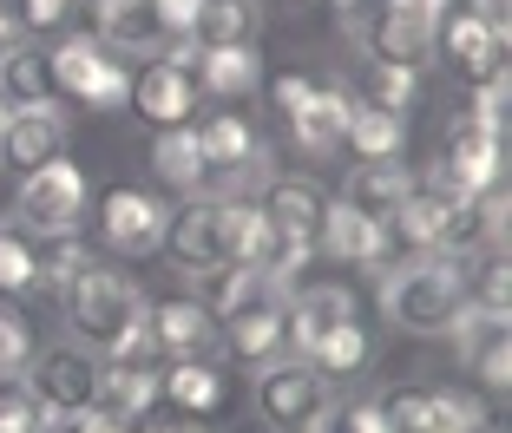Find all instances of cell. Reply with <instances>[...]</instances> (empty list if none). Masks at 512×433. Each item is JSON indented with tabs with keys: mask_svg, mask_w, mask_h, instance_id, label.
Listing matches in <instances>:
<instances>
[{
	"mask_svg": "<svg viewBox=\"0 0 512 433\" xmlns=\"http://www.w3.org/2000/svg\"><path fill=\"white\" fill-rule=\"evenodd\" d=\"M60 309L73 322V335L92 348V355H112V361H145L151 355V335H145V309L151 302L138 296V283L125 269L106 263H79L60 289Z\"/></svg>",
	"mask_w": 512,
	"mask_h": 433,
	"instance_id": "obj_1",
	"label": "cell"
},
{
	"mask_svg": "<svg viewBox=\"0 0 512 433\" xmlns=\"http://www.w3.org/2000/svg\"><path fill=\"white\" fill-rule=\"evenodd\" d=\"M381 309H388V322L407 329V335L460 329V315H467L460 263H453V256H421V263H407V269H388V276H381Z\"/></svg>",
	"mask_w": 512,
	"mask_h": 433,
	"instance_id": "obj_2",
	"label": "cell"
},
{
	"mask_svg": "<svg viewBox=\"0 0 512 433\" xmlns=\"http://www.w3.org/2000/svg\"><path fill=\"white\" fill-rule=\"evenodd\" d=\"M46 73H53V99H79L86 112H125L132 105V73L112 60V46L86 40V33H66L46 53Z\"/></svg>",
	"mask_w": 512,
	"mask_h": 433,
	"instance_id": "obj_3",
	"label": "cell"
},
{
	"mask_svg": "<svg viewBox=\"0 0 512 433\" xmlns=\"http://www.w3.org/2000/svg\"><path fill=\"white\" fill-rule=\"evenodd\" d=\"M270 99L283 112V125L296 132V145L309 158H335L342 151V119H348V86H322V79H302V73H283L270 79Z\"/></svg>",
	"mask_w": 512,
	"mask_h": 433,
	"instance_id": "obj_4",
	"label": "cell"
},
{
	"mask_svg": "<svg viewBox=\"0 0 512 433\" xmlns=\"http://www.w3.org/2000/svg\"><path fill=\"white\" fill-rule=\"evenodd\" d=\"M453 7L447 0H381L375 20H368V53L388 66H414L421 73L427 60H434V40H440V20H447Z\"/></svg>",
	"mask_w": 512,
	"mask_h": 433,
	"instance_id": "obj_5",
	"label": "cell"
},
{
	"mask_svg": "<svg viewBox=\"0 0 512 433\" xmlns=\"http://www.w3.org/2000/svg\"><path fill=\"white\" fill-rule=\"evenodd\" d=\"M256 414L270 420V433H309L322 414H329V381H322L309 361L283 355L263 368L256 381Z\"/></svg>",
	"mask_w": 512,
	"mask_h": 433,
	"instance_id": "obj_6",
	"label": "cell"
},
{
	"mask_svg": "<svg viewBox=\"0 0 512 433\" xmlns=\"http://www.w3.org/2000/svg\"><path fill=\"white\" fill-rule=\"evenodd\" d=\"M14 217L33 230V237H73L79 217H86V171L66 165V158H53V165L27 171V178H20Z\"/></svg>",
	"mask_w": 512,
	"mask_h": 433,
	"instance_id": "obj_7",
	"label": "cell"
},
{
	"mask_svg": "<svg viewBox=\"0 0 512 433\" xmlns=\"http://www.w3.org/2000/svg\"><path fill=\"white\" fill-rule=\"evenodd\" d=\"M224 322V342L237 348L250 368H270V361H283L289 355V302H283V289L276 283H263L256 296H243L230 315H217Z\"/></svg>",
	"mask_w": 512,
	"mask_h": 433,
	"instance_id": "obj_8",
	"label": "cell"
},
{
	"mask_svg": "<svg viewBox=\"0 0 512 433\" xmlns=\"http://www.w3.org/2000/svg\"><path fill=\"white\" fill-rule=\"evenodd\" d=\"M158 250H171L184 269H217V263H237L230 256V210L224 204H211V197H191L184 210H171L165 217V243Z\"/></svg>",
	"mask_w": 512,
	"mask_h": 433,
	"instance_id": "obj_9",
	"label": "cell"
},
{
	"mask_svg": "<svg viewBox=\"0 0 512 433\" xmlns=\"http://www.w3.org/2000/svg\"><path fill=\"white\" fill-rule=\"evenodd\" d=\"M165 217L171 210L151 191H138V184H112V191L99 197V237L119 256H151L165 243Z\"/></svg>",
	"mask_w": 512,
	"mask_h": 433,
	"instance_id": "obj_10",
	"label": "cell"
},
{
	"mask_svg": "<svg viewBox=\"0 0 512 433\" xmlns=\"http://www.w3.org/2000/svg\"><path fill=\"white\" fill-rule=\"evenodd\" d=\"M53 158H66V112L53 99L20 105L14 119L0 125V165L14 171V178H27V171L53 165Z\"/></svg>",
	"mask_w": 512,
	"mask_h": 433,
	"instance_id": "obj_11",
	"label": "cell"
},
{
	"mask_svg": "<svg viewBox=\"0 0 512 433\" xmlns=\"http://www.w3.org/2000/svg\"><path fill=\"white\" fill-rule=\"evenodd\" d=\"M145 335L151 348H165L171 361H204L224 335H217V315L204 309L197 296H165L145 309Z\"/></svg>",
	"mask_w": 512,
	"mask_h": 433,
	"instance_id": "obj_12",
	"label": "cell"
},
{
	"mask_svg": "<svg viewBox=\"0 0 512 433\" xmlns=\"http://www.w3.org/2000/svg\"><path fill=\"white\" fill-rule=\"evenodd\" d=\"M33 368V401L46 407V414H79V407H92V388H99V361L86 355V348H46V355L27 361Z\"/></svg>",
	"mask_w": 512,
	"mask_h": 433,
	"instance_id": "obj_13",
	"label": "cell"
},
{
	"mask_svg": "<svg viewBox=\"0 0 512 433\" xmlns=\"http://www.w3.org/2000/svg\"><path fill=\"white\" fill-rule=\"evenodd\" d=\"M447 178L460 184L467 197H486V191H499V171H506V132H493V125H480V119H460L447 132Z\"/></svg>",
	"mask_w": 512,
	"mask_h": 433,
	"instance_id": "obj_14",
	"label": "cell"
},
{
	"mask_svg": "<svg viewBox=\"0 0 512 433\" xmlns=\"http://www.w3.org/2000/svg\"><path fill=\"white\" fill-rule=\"evenodd\" d=\"M132 105H138V119H145V125L178 132V125H191V112H197V86H191V73H184V66L151 60L145 73L132 79Z\"/></svg>",
	"mask_w": 512,
	"mask_h": 433,
	"instance_id": "obj_15",
	"label": "cell"
},
{
	"mask_svg": "<svg viewBox=\"0 0 512 433\" xmlns=\"http://www.w3.org/2000/svg\"><path fill=\"white\" fill-rule=\"evenodd\" d=\"M434 46L473 79V86H480V79H493V73H506V33L486 27V20H473L467 7L440 20V40H434Z\"/></svg>",
	"mask_w": 512,
	"mask_h": 433,
	"instance_id": "obj_16",
	"label": "cell"
},
{
	"mask_svg": "<svg viewBox=\"0 0 512 433\" xmlns=\"http://www.w3.org/2000/svg\"><path fill=\"white\" fill-rule=\"evenodd\" d=\"M316 250L335 256V263H388L394 243H388V224L362 217V210H348L342 197H329V217L316 230Z\"/></svg>",
	"mask_w": 512,
	"mask_h": 433,
	"instance_id": "obj_17",
	"label": "cell"
},
{
	"mask_svg": "<svg viewBox=\"0 0 512 433\" xmlns=\"http://www.w3.org/2000/svg\"><path fill=\"white\" fill-rule=\"evenodd\" d=\"M453 335H460V348H467V368L480 374V388L506 394V388H512V335H506V315L467 309Z\"/></svg>",
	"mask_w": 512,
	"mask_h": 433,
	"instance_id": "obj_18",
	"label": "cell"
},
{
	"mask_svg": "<svg viewBox=\"0 0 512 433\" xmlns=\"http://www.w3.org/2000/svg\"><path fill=\"white\" fill-rule=\"evenodd\" d=\"M92 407L112 414V420H125V427H145V414L158 407V374H151L145 361H112V368H99Z\"/></svg>",
	"mask_w": 512,
	"mask_h": 433,
	"instance_id": "obj_19",
	"label": "cell"
},
{
	"mask_svg": "<svg viewBox=\"0 0 512 433\" xmlns=\"http://www.w3.org/2000/svg\"><path fill=\"white\" fill-rule=\"evenodd\" d=\"M191 86L211 99H250L263 86V60H256V46H204L191 60Z\"/></svg>",
	"mask_w": 512,
	"mask_h": 433,
	"instance_id": "obj_20",
	"label": "cell"
},
{
	"mask_svg": "<svg viewBox=\"0 0 512 433\" xmlns=\"http://www.w3.org/2000/svg\"><path fill=\"white\" fill-rule=\"evenodd\" d=\"M256 210H263L276 230L316 243L322 217H329V191H322L316 178H270V191H263V204H256Z\"/></svg>",
	"mask_w": 512,
	"mask_h": 433,
	"instance_id": "obj_21",
	"label": "cell"
},
{
	"mask_svg": "<svg viewBox=\"0 0 512 433\" xmlns=\"http://www.w3.org/2000/svg\"><path fill=\"white\" fill-rule=\"evenodd\" d=\"M197 151H204V171L211 178H243L256 165V132L237 119V112H211L204 125H191Z\"/></svg>",
	"mask_w": 512,
	"mask_h": 433,
	"instance_id": "obj_22",
	"label": "cell"
},
{
	"mask_svg": "<svg viewBox=\"0 0 512 433\" xmlns=\"http://www.w3.org/2000/svg\"><path fill=\"white\" fill-rule=\"evenodd\" d=\"M335 322H355V296H348L342 283H309L289 302V348L309 355V342H322Z\"/></svg>",
	"mask_w": 512,
	"mask_h": 433,
	"instance_id": "obj_23",
	"label": "cell"
},
{
	"mask_svg": "<svg viewBox=\"0 0 512 433\" xmlns=\"http://www.w3.org/2000/svg\"><path fill=\"white\" fill-rule=\"evenodd\" d=\"M440 237H447V197H434L427 184L401 197V210L388 217V243L394 250H414V256H434Z\"/></svg>",
	"mask_w": 512,
	"mask_h": 433,
	"instance_id": "obj_24",
	"label": "cell"
},
{
	"mask_svg": "<svg viewBox=\"0 0 512 433\" xmlns=\"http://www.w3.org/2000/svg\"><path fill=\"white\" fill-rule=\"evenodd\" d=\"M92 20H99V46H119V53L165 46V27L151 14V0H92Z\"/></svg>",
	"mask_w": 512,
	"mask_h": 433,
	"instance_id": "obj_25",
	"label": "cell"
},
{
	"mask_svg": "<svg viewBox=\"0 0 512 433\" xmlns=\"http://www.w3.org/2000/svg\"><path fill=\"white\" fill-rule=\"evenodd\" d=\"M158 401H165L171 414H204L211 420L217 407H224V374H217L211 361H171V368L158 374Z\"/></svg>",
	"mask_w": 512,
	"mask_h": 433,
	"instance_id": "obj_26",
	"label": "cell"
},
{
	"mask_svg": "<svg viewBox=\"0 0 512 433\" xmlns=\"http://www.w3.org/2000/svg\"><path fill=\"white\" fill-rule=\"evenodd\" d=\"M414 191V178H407L401 165H355L348 171V191H342V204L348 210H362V217H375V224H388L394 210H401V197Z\"/></svg>",
	"mask_w": 512,
	"mask_h": 433,
	"instance_id": "obj_27",
	"label": "cell"
},
{
	"mask_svg": "<svg viewBox=\"0 0 512 433\" xmlns=\"http://www.w3.org/2000/svg\"><path fill=\"white\" fill-rule=\"evenodd\" d=\"M401 138H407V119H394V112H375V105H348L342 119V145L362 158V165H388V158H401Z\"/></svg>",
	"mask_w": 512,
	"mask_h": 433,
	"instance_id": "obj_28",
	"label": "cell"
},
{
	"mask_svg": "<svg viewBox=\"0 0 512 433\" xmlns=\"http://www.w3.org/2000/svg\"><path fill=\"white\" fill-rule=\"evenodd\" d=\"M256 27H263V7L256 0H204L191 20V46H256Z\"/></svg>",
	"mask_w": 512,
	"mask_h": 433,
	"instance_id": "obj_29",
	"label": "cell"
},
{
	"mask_svg": "<svg viewBox=\"0 0 512 433\" xmlns=\"http://www.w3.org/2000/svg\"><path fill=\"white\" fill-rule=\"evenodd\" d=\"M151 171L171 184V191L197 197L204 184H211V171H204V151H197L191 125H178V132H158V145H151Z\"/></svg>",
	"mask_w": 512,
	"mask_h": 433,
	"instance_id": "obj_30",
	"label": "cell"
},
{
	"mask_svg": "<svg viewBox=\"0 0 512 433\" xmlns=\"http://www.w3.org/2000/svg\"><path fill=\"white\" fill-rule=\"evenodd\" d=\"M309 256H316V243H309V237H289V230H276L270 217H263V230H256V243H250V256H243V263H250L256 276H263V283L283 289L289 276H296V269L309 263Z\"/></svg>",
	"mask_w": 512,
	"mask_h": 433,
	"instance_id": "obj_31",
	"label": "cell"
},
{
	"mask_svg": "<svg viewBox=\"0 0 512 433\" xmlns=\"http://www.w3.org/2000/svg\"><path fill=\"white\" fill-rule=\"evenodd\" d=\"M296 361H309V368L329 381V374H362L368 368V329H362V315L355 322H335L322 342H309V355H296Z\"/></svg>",
	"mask_w": 512,
	"mask_h": 433,
	"instance_id": "obj_32",
	"label": "cell"
},
{
	"mask_svg": "<svg viewBox=\"0 0 512 433\" xmlns=\"http://www.w3.org/2000/svg\"><path fill=\"white\" fill-rule=\"evenodd\" d=\"M381 420L388 433H447V407H440V388H394L381 394Z\"/></svg>",
	"mask_w": 512,
	"mask_h": 433,
	"instance_id": "obj_33",
	"label": "cell"
},
{
	"mask_svg": "<svg viewBox=\"0 0 512 433\" xmlns=\"http://www.w3.org/2000/svg\"><path fill=\"white\" fill-rule=\"evenodd\" d=\"M0 92H7L14 105H46L53 99V73H46L40 46H7V60H0Z\"/></svg>",
	"mask_w": 512,
	"mask_h": 433,
	"instance_id": "obj_34",
	"label": "cell"
},
{
	"mask_svg": "<svg viewBox=\"0 0 512 433\" xmlns=\"http://www.w3.org/2000/svg\"><path fill=\"white\" fill-rule=\"evenodd\" d=\"M362 86H368V99H362V105H375V112H394V119H407V105H414V92H421V73H414V66L368 60Z\"/></svg>",
	"mask_w": 512,
	"mask_h": 433,
	"instance_id": "obj_35",
	"label": "cell"
},
{
	"mask_svg": "<svg viewBox=\"0 0 512 433\" xmlns=\"http://www.w3.org/2000/svg\"><path fill=\"white\" fill-rule=\"evenodd\" d=\"M40 283V243L27 237L20 224H0V289H33Z\"/></svg>",
	"mask_w": 512,
	"mask_h": 433,
	"instance_id": "obj_36",
	"label": "cell"
},
{
	"mask_svg": "<svg viewBox=\"0 0 512 433\" xmlns=\"http://www.w3.org/2000/svg\"><path fill=\"white\" fill-rule=\"evenodd\" d=\"M46 427V407L33 401V388L20 374H0V433H40Z\"/></svg>",
	"mask_w": 512,
	"mask_h": 433,
	"instance_id": "obj_37",
	"label": "cell"
},
{
	"mask_svg": "<svg viewBox=\"0 0 512 433\" xmlns=\"http://www.w3.org/2000/svg\"><path fill=\"white\" fill-rule=\"evenodd\" d=\"M73 14H79V0H14V20H20V33H66L73 27Z\"/></svg>",
	"mask_w": 512,
	"mask_h": 433,
	"instance_id": "obj_38",
	"label": "cell"
},
{
	"mask_svg": "<svg viewBox=\"0 0 512 433\" xmlns=\"http://www.w3.org/2000/svg\"><path fill=\"white\" fill-rule=\"evenodd\" d=\"M33 361V322L0 302V374H20Z\"/></svg>",
	"mask_w": 512,
	"mask_h": 433,
	"instance_id": "obj_39",
	"label": "cell"
},
{
	"mask_svg": "<svg viewBox=\"0 0 512 433\" xmlns=\"http://www.w3.org/2000/svg\"><path fill=\"white\" fill-rule=\"evenodd\" d=\"M309 433H388V420H381L375 401H355V407H329Z\"/></svg>",
	"mask_w": 512,
	"mask_h": 433,
	"instance_id": "obj_40",
	"label": "cell"
},
{
	"mask_svg": "<svg viewBox=\"0 0 512 433\" xmlns=\"http://www.w3.org/2000/svg\"><path fill=\"white\" fill-rule=\"evenodd\" d=\"M506 99H512L506 73L480 79V86H473V112H467V119H480V125H493V132H506Z\"/></svg>",
	"mask_w": 512,
	"mask_h": 433,
	"instance_id": "obj_41",
	"label": "cell"
},
{
	"mask_svg": "<svg viewBox=\"0 0 512 433\" xmlns=\"http://www.w3.org/2000/svg\"><path fill=\"white\" fill-rule=\"evenodd\" d=\"M40 433H132V427L112 420V414H99V407H79V414H46Z\"/></svg>",
	"mask_w": 512,
	"mask_h": 433,
	"instance_id": "obj_42",
	"label": "cell"
},
{
	"mask_svg": "<svg viewBox=\"0 0 512 433\" xmlns=\"http://www.w3.org/2000/svg\"><path fill=\"white\" fill-rule=\"evenodd\" d=\"M204 0H151V14H158V27H165V40H191V20Z\"/></svg>",
	"mask_w": 512,
	"mask_h": 433,
	"instance_id": "obj_43",
	"label": "cell"
},
{
	"mask_svg": "<svg viewBox=\"0 0 512 433\" xmlns=\"http://www.w3.org/2000/svg\"><path fill=\"white\" fill-rule=\"evenodd\" d=\"M467 14H473V20H486V27H499V33H506V27H512V0H467Z\"/></svg>",
	"mask_w": 512,
	"mask_h": 433,
	"instance_id": "obj_44",
	"label": "cell"
},
{
	"mask_svg": "<svg viewBox=\"0 0 512 433\" xmlns=\"http://www.w3.org/2000/svg\"><path fill=\"white\" fill-rule=\"evenodd\" d=\"M145 433H211V420L204 414H171L165 427H145Z\"/></svg>",
	"mask_w": 512,
	"mask_h": 433,
	"instance_id": "obj_45",
	"label": "cell"
},
{
	"mask_svg": "<svg viewBox=\"0 0 512 433\" xmlns=\"http://www.w3.org/2000/svg\"><path fill=\"white\" fill-rule=\"evenodd\" d=\"M20 46V20H14V0H0V53Z\"/></svg>",
	"mask_w": 512,
	"mask_h": 433,
	"instance_id": "obj_46",
	"label": "cell"
},
{
	"mask_svg": "<svg viewBox=\"0 0 512 433\" xmlns=\"http://www.w3.org/2000/svg\"><path fill=\"white\" fill-rule=\"evenodd\" d=\"M14 112H20V105H14V99H7V92H0V125L14 119Z\"/></svg>",
	"mask_w": 512,
	"mask_h": 433,
	"instance_id": "obj_47",
	"label": "cell"
}]
</instances>
